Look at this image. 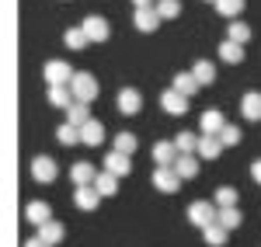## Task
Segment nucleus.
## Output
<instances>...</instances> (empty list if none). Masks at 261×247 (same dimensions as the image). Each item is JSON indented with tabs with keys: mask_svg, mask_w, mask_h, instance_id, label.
<instances>
[{
	"mask_svg": "<svg viewBox=\"0 0 261 247\" xmlns=\"http://www.w3.org/2000/svg\"><path fill=\"white\" fill-rule=\"evenodd\" d=\"M42 77H45L49 87H70V80H73V66H70L66 60H49L45 70H42Z\"/></svg>",
	"mask_w": 261,
	"mask_h": 247,
	"instance_id": "1",
	"label": "nucleus"
},
{
	"mask_svg": "<svg viewBox=\"0 0 261 247\" xmlns=\"http://www.w3.org/2000/svg\"><path fill=\"white\" fill-rule=\"evenodd\" d=\"M70 94H73V101L91 104L94 98H98V80H94L91 73H73V80H70Z\"/></svg>",
	"mask_w": 261,
	"mask_h": 247,
	"instance_id": "2",
	"label": "nucleus"
},
{
	"mask_svg": "<svg viewBox=\"0 0 261 247\" xmlns=\"http://www.w3.org/2000/svg\"><path fill=\"white\" fill-rule=\"evenodd\" d=\"M56 174H60V167L53 157H35L32 160V178L39 181V185H49V181H56Z\"/></svg>",
	"mask_w": 261,
	"mask_h": 247,
	"instance_id": "3",
	"label": "nucleus"
},
{
	"mask_svg": "<svg viewBox=\"0 0 261 247\" xmlns=\"http://www.w3.org/2000/svg\"><path fill=\"white\" fill-rule=\"evenodd\" d=\"M115 104H119L122 115H140V108H143V94L136 91V87H122L119 98H115Z\"/></svg>",
	"mask_w": 261,
	"mask_h": 247,
	"instance_id": "4",
	"label": "nucleus"
},
{
	"mask_svg": "<svg viewBox=\"0 0 261 247\" xmlns=\"http://www.w3.org/2000/svg\"><path fill=\"white\" fill-rule=\"evenodd\" d=\"M188 219L199 230H205L209 223H216V206H213V202H192V206H188Z\"/></svg>",
	"mask_w": 261,
	"mask_h": 247,
	"instance_id": "5",
	"label": "nucleus"
},
{
	"mask_svg": "<svg viewBox=\"0 0 261 247\" xmlns=\"http://www.w3.org/2000/svg\"><path fill=\"white\" fill-rule=\"evenodd\" d=\"M81 28H84V35H87V42H105L108 39V21L101 18V14H91V18H84L81 21Z\"/></svg>",
	"mask_w": 261,
	"mask_h": 247,
	"instance_id": "6",
	"label": "nucleus"
},
{
	"mask_svg": "<svg viewBox=\"0 0 261 247\" xmlns=\"http://www.w3.org/2000/svg\"><path fill=\"white\" fill-rule=\"evenodd\" d=\"M105 171L115 174V178H125V174L133 171V160H129L125 153H119V150H108V153H105Z\"/></svg>",
	"mask_w": 261,
	"mask_h": 247,
	"instance_id": "7",
	"label": "nucleus"
},
{
	"mask_svg": "<svg viewBox=\"0 0 261 247\" xmlns=\"http://www.w3.org/2000/svg\"><path fill=\"white\" fill-rule=\"evenodd\" d=\"M153 188H157V191H167V195H174V191L181 188V178L171 171V167H157V171H153Z\"/></svg>",
	"mask_w": 261,
	"mask_h": 247,
	"instance_id": "8",
	"label": "nucleus"
},
{
	"mask_svg": "<svg viewBox=\"0 0 261 247\" xmlns=\"http://www.w3.org/2000/svg\"><path fill=\"white\" fill-rule=\"evenodd\" d=\"M171 171L178 174L181 181H188V178L199 174V157H195V153H178V160L171 164Z\"/></svg>",
	"mask_w": 261,
	"mask_h": 247,
	"instance_id": "9",
	"label": "nucleus"
},
{
	"mask_svg": "<svg viewBox=\"0 0 261 247\" xmlns=\"http://www.w3.org/2000/svg\"><path fill=\"white\" fill-rule=\"evenodd\" d=\"M161 108L167 112V115H185V112H188V98L178 94V91L171 87V91H164V94H161Z\"/></svg>",
	"mask_w": 261,
	"mask_h": 247,
	"instance_id": "10",
	"label": "nucleus"
},
{
	"mask_svg": "<svg viewBox=\"0 0 261 247\" xmlns=\"http://www.w3.org/2000/svg\"><path fill=\"white\" fill-rule=\"evenodd\" d=\"M178 160V146L174 140H161V143H153V164L157 167H171Z\"/></svg>",
	"mask_w": 261,
	"mask_h": 247,
	"instance_id": "11",
	"label": "nucleus"
},
{
	"mask_svg": "<svg viewBox=\"0 0 261 247\" xmlns=\"http://www.w3.org/2000/svg\"><path fill=\"white\" fill-rule=\"evenodd\" d=\"M24 219H28L32 227H42V223L53 219V209H49V202H39V199H35V202L24 206Z\"/></svg>",
	"mask_w": 261,
	"mask_h": 247,
	"instance_id": "12",
	"label": "nucleus"
},
{
	"mask_svg": "<svg viewBox=\"0 0 261 247\" xmlns=\"http://www.w3.org/2000/svg\"><path fill=\"white\" fill-rule=\"evenodd\" d=\"M81 143L84 146H101L105 143V125H101L98 119H87V122L81 125Z\"/></svg>",
	"mask_w": 261,
	"mask_h": 247,
	"instance_id": "13",
	"label": "nucleus"
},
{
	"mask_svg": "<svg viewBox=\"0 0 261 247\" xmlns=\"http://www.w3.org/2000/svg\"><path fill=\"white\" fill-rule=\"evenodd\" d=\"M133 24H136V32H157V24H161V18H157V11L153 7H136V14H133Z\"/></svg>",
	"mask_w": 261,
	"mask_h": 247,
	"instance_id": "14",
	"label": "nucleus"
},
{
	"mask_svg": "<svg viewBox=\"0 0 261 247\" xmlns=\"http://www.w3.org/2000/svg\"><path fill=\"white\" fill-rule=\"evenodd\" d=\"M98 202H101V195L94 191V185H81L77 191H73V206H77V209H84V212L98 209Z\"/></svg>",
	"mask_w": 261,
	"mask_h": 247,
	"instance_id": "15",
	"label": "nucleus"
},
{
	"mask_svg": "<svg viewBox=\"0 0 261 247\" xmlns=\"http://www.w3.org/2000/svg\"><path fill=\"white\" fill-rule=\"evenodd\" d=\"M70 178H73V185H94V178H98V167L87 164V160H77V164L70 167Z\"/></svg>",
	"mask_w": 261,
	"mask_h": 247,
	"instance_id": "16",
	"label": "nucleus"
},
{
	"mask_svg": "<svg viewBox=\"0 0 261 247\" xmlns=\"http://www.w3.org/2000/svg\"><path fill=\"white\" fill-rule=\"evenodd\" d=\"M223 112L220 108H209L205 115H202V122H199V129H202V136H220V129H223Z\"/></svg>",
	"mask_w": 261,
	"mask_h": 247,
	"instance_id": "17",
	"label": "nucleus"
},
{
	"mask_svg": "<svg viewBox=\"0 0 261 247\" xmlns=\"http://www.w3.org/2000/svg\"><path fill=\"white\" fill-rule=\"evenodd\" d=\"M241 115L244 119H251V122H258L261 119V94L258 91H247L241 98Z\"/></svg>",
	"mask_w": 261,
	"mask_h": 247,
	"instance_id": "18",
	"label": "nucleus"
},
{
	"mask_svg": "<svg viewBox=\"0 0 261 247\" xmlns=\"http://www.w3.org/2000/svg\"><path fill=\"white\" fill-rule=\"evenodd\" d=\"M94 191H98L101 199H112V195L119 191V178L108 174V171H98V178H94Z\"/></svg>",
	"mask_w": 261,
	"mask_h": 247,
	"instance_id": "19",
	"label": "nucleus"
},
{
	"mask_svg": "<svg viewBox=\"0 0 261 247\" xmlns=\"http://www.w3.org/2000/svg\"><path fill=\"white\" fill-rule=\"evenodd\" d=\"M39 237L49 247H56L63 237H66V227H63V223H56V219H49V223H42V227H39Z\"/></svg>",
	"mask_w": 261,
	"mask_h": 247,
	"instance_id": "20",
	"label": "nucleus"
},
{
	"mask_svg": "<svg viewBox=\"0 0 261 247\" xmlns=\"http://www.w3.org/2000/svg\"><path fill=\"white\" fill-rule=\"evenodd\" d=\"M216 223H220V227L230 233V230H237V227L244 223V216H241V209H237V206H230V209H216Z\"/></svg>",
	"mask_w": 261,
	"mask_h": 247,
	"instance_id": "21",
	"label": "nucleus"
},
{
	"mask_svg": "<svg viewBox=\"0 0 261 247\" xmlns=\"http://www.w3.org/2000/svg\"><path fill=\"white\" fill-rule=\"evenodd\" d=\"M223 143L216 140V136H199V146H195V157H202V160H213V157H220Z\"/></svg>",
	"mask_w": 261,
	"mask_h": 247,
	"instance_id": "22",
	"label": "nucleus"
},
{
	"mask_svg": "<svg viewBox=\"0 0 261 247\" xmlns=\"http://www.w3.org/2000/svg\"><path fill=\"white\" fill-rule=\"evenodd\" d=\"M192 77L199 80V87H205V84H213V80H216V66H213L209 60H199L195 66H192Z\"/></svg>",
	"mask_w": 261,
	"mask_h": 247,
	"instance_id": "23",
	"label": "nucleus"
},
{
	"mask_svg": "<svg viewBox=\"0 0 261 247\" xmlns=\"http://www.w3.org/2000/svg\"><path fill=\"white\" fill-rule=\"evenodd\" d=\"M87 119H91V108H87L84 101H73L70 108H66V122H70V125H77V129H81Z\"/></svg>",
	"mask_w": 261,
	"mask_h": 247,
	"instance_id": "24",
	"label": "nucleus"
},
{
	"mask_svg": "<svg viewBox=\"0 0 261 247\" xmlns=\"http://www.w3.org/2000/svg\"><path fill=\"white\" fill-rule=\"evenodd\" d=\"M174 91H178V94H185V98H192V94L199 91V80L192 77V70H188V73H178V77H174Z\"/></svg>",
	"mask_w": 261,
	"mask_h": 247,
	"instance_id": "25",
	"label": "nucleus"
},
{
	"mask_svg": "<svg viewBox=\"0 0 261 247\" xmlns=\"http://www.w3.org/2000/svg\"><path fill=\"white\" fill-rule=\"evenodd\" d=\"M202 237H205V244H209V247H223L230 233H226V230H223L220 223H209V227L202 230Z\"/></svg>",
	"mask_w": 261,
	"mask_h": 247,
	"instance_id": "26",
	"label": "nucleus"
},
{
	"mask_svg": "<svg viewBox=\"0 0 261 247\" xmlns=\"http://www.w3.org/2000/svg\"><path fill=\"white\" fill-rule=\"evenodd\" d=\"M220 60L223 63H241L244 60V45H237V42H220Z\"/></svg>",
	"mask_w": 261,
	"mask_h": 247,
	"instance_id": "27",
	"label": "nucleus"
},
{
	"mask_svg": "<svg viewBox=\"0 0 261 247\" xmlns=\"http://www.w3.org/2000/svg\"><path fill=\"white\" fill-rule=\"evenodd\" d=\"M56 140H60L63 146H77V143H81V129L70 125V122H63L60 129H56Z\"/></svg>",
	"mask_w": 261,
	"mask_h": 247,
	"instance_id": "28",
	"label": "nucleus"
},
{
	"mask_svg": "<svg viewBox=\"0 0 261 247\" xmlns=\"http://www.w3.org/2000/svg\"><path fill=\"white\" fill-rule=\"evenodd\" d=\"M49 104H53V108H70V104H73L70 87H49Z\"/></svg>",
	"mask_w": 261,
	"mask_h": 247,
	"instance_id": "29",
	"label": "nucleus"
},
{
	"mask_svg": "<svg viewBox=\"0 0 261 247\" xmlns=\"http://www.w3.org/2000/svg\"><path fill=\"white\" fill-rule=\"evenodd\" d=\"M140 146V140L133 136V132H119L115 136V143H112V150H119V153H125V157H133V150Z\"/></svg>",
	"mask_w": 261,
	"mask_h": 247,
	"instance_id": "30",
	"label": "nucleus"
},
{
	"mask_svg": "<svg viewBox=\"0 0 261 247\" xmlns=\"http://www.w3.org/2000/svg\"><path fill=\"white\" fill-rule=\"evenodd\" d=\"M213 206L216 209H230V206H237V191L233 188H216V199H213Z\"/></svg>",
	"mask_w": 261,
	"mask_h": 247,
	"instance_id": "31",
	"label": "nucleus"
},
{
	"mask_svg": "<svg viewBox=\"0 0 261 247\" xmlns=\"http://www.w3.org/2000/svg\"><path fill=\"white\" fill-rule=\"evenodd\" d=\"M174 146H178V153H195L199 136H195V132H178V136H174Z\"/></svg>",
	"mask_w": 261,
	"mask_h": 247,
	"instance_id": "32",
	"label": "nucleus"
},
{
	"mask_svg": "<svg viewBox=\"0 0 261 247\" xmlns=\"http://www.w3.org/2000/svg\"><path fill=\"white\" fill-rule=\"evenodd\" d=\"M153 11H157V18H178L181 14V4L178 0H157V7H153Z\"/></svg>",
	"mask_w": 261,
	"mask_h": 247,
	"instance_id": "33",
	"label": "nucleus"
},
{
	"mask_svg": "<svg viewBox=\"0 0 261 247\" xmlns=\"http://www.w3.org/2000/svg\"><path fill=\"white\" fill-rule=\"evenodd\" d=\"M230 42H237V45H244V42L251 39V24H244V21H233L230 24V35H226Z\"/></svg>",
	"mask_w": 261,
	"mask_h": 247,
	"instance_id": "34",
	"label": "nucleus"
},
{
	"mask_svg": "<svg viewBox=\"0 0 261 247\" xmlns=\"http://www.w3.org/2000/svg\"><path fill=\"white\" fill-rule=\"evenodd\" d=\"M63 42H66V49H84V45H87V35H84V28L77 24V28H70V32L63 35Z\"/></svg>",
	"mask_w": 261,
	"mask_h": 247,
	"instance_id": "35",
	"label": "nucleus"
},
{
	"mask_svg": "<svg viewBox=\"0 0 261 247\" xmlns=\"http://www.w3.org/2000/svg\"><path fill=\"white\" fill-rule=\"evenodd\" d=\"M216 11H220L223 18H237L244 11V0H216Z\"/></svg>",
	"mask_w": 261,
	"mask_h": 247,
	"instance_id": "36",
	"label": "nucleus"
},
{
	"mask_svg": "<svg viewBox=\"0 0 261 247\" xmlns=\"http://www.w3.org/2000/svg\"><path fill=\"white\" fill-rule=\"evenodd\" d=\"M216 140H220L223 146H237V143H241V129H237V125H223Z\"/></svg>",
	"mask_w": 261,
	"mask_h": 247,
	"instance_id": "37",
	"label": "nucleus"
},
{
	"mask_svg": "<svg viewBox=\"0 0 261 247\" xmlns=\"http://www.w3.org/2000/svg\"><path fill=\"white\" fill-rule=\"evenodd\" d=\"M21 247H49V244H45L42 237H28V240H24V244H21Z\"/></svg>",
	"mask_w": 261,
	"mask_h": 247,
	"instance_id": "38",
	"label": "nucleus"
},
{
	"mask_svg": "<svg viewBox=\"0 0 261 247\" xmlns=\"http://www.w3.org/2000/svg\"><path fill=\"white\" fill-rule=\"evenodd\" d=\"M251 178L261 185V160H254V164H251Z\"/></svg>",
	"mask_w": 261,
	"mask_h": 247,
	"instance_id": "39",
	"label": "nucleus"
},
{
	"mask_svg": "<svg viewBox=\"0 0 261 247\" xmlns=\"http://www.w3.org/2000/svg\"><path fill=\"white\" fill-rule=\"evenodd\" d=\"M136 7H153V0H133Z\"/></svg>",
	"mask_w": 261,
	"mask_h": 247,
	"instance_id": "40",
	"label": "nucleus"
},
{
	"mask_svg": "<svg viewBox=\"0 0 261 247\" xmlns=\"http://www.w3.org/2000/svg\"><path fill=\"white\" fill-rule=\"evenodd\" d=\"M213 4H216V0H213Z\"/></svg>",
	"mask_w": 261,
	"mask_h": 247,
	"instance_id": "41",
	"label": "nucleus"
}]
</instances>
